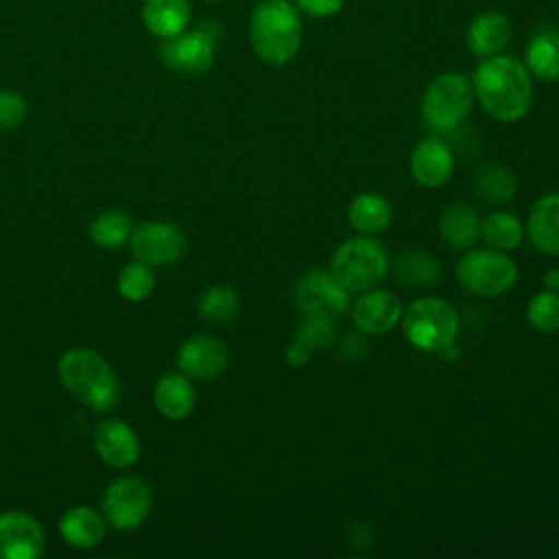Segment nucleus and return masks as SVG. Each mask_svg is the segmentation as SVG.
<instances>
[{
	"label": "nucleus",
	"mask_w": 559,
	"mask_h": 559,
	"mask_svg": "<svg viewBox=\"0 0 559 559\" xmlns=\"http://www.w3.org/2000/svg\"><path fill=\"white\" fill-rule=\"evenodd\" d=\"M472 87L483 109L502 122H515L524 118L533 103L531 74L513 57H487L476 68Z\"/></svg>",
	"instance_id": "nucleus-1"
},
{
	"label": "nucleus",
	"mask_w": 559,
	"mask_h": 559,
	"mask_svg": "<svg viewBox=\"0 0 559 559\" xmlns=\"http://www.w3.org/2000/svg\"><path fill=\"white\" fill-rule=\"evenodd\" d=\"M249 39L255 55L271 63H288L301 44V20L288 0H262L249 20Z\"/></svg>",
	"instance_id": "nucleus-2"
},
{
	"label": "nucleus",
	"mask_w": 559,
	"mask_h": 559,
	"mask_svg": "<svg viewBox=\"0 0 559 559\" xmlns=\"http://www.w3.org/2000/svg\"><path fill=\"white\" fill-rule=\"evenodd\" d=\"M59 378L66 391L92 411H109L120 397V382L111 365L85 347L68 349L61 356Z\"/></svg>",
	"instance_id": "nucleus-3"
},
{
	"label": "nucleus",
	"mask_w": 559,
	"mask_h": 559,
	"mask_svg": "<svg viewBox=\"0 0 559 559\" xmlns=\"http://www.w3.org/2000/svg\"><path fill=\"white\" fill-rule=\"evenodd\" d=\"M330 271L349 293H365L386 277L389 255L376 238L354 236L336 247Z\"/></svg>",
	"instance_id": "nucleus-4"
},
{
	"label": "nucleus",
	"mask_w": 559,
	"mask_h": 559,
	"mask_svg": "<svg viewBox=\"0 0 559 559\" xmlns=\"http://www.w3.org/2000/svg\"><path fill=\"white\" fill-rule=\"evenodd\" d=\"M402 328L406 341L421 352H445L459 334L456 310L437 297L415 299L402 312Z\"/></svg>",
	"instance_id": "nucleus-5"
},
{
	"label": "nucleus",
	"mask_w": 559,
	"mask_h": 559,
	"mask_svg": "<svg viewBox=\"0 0 559 559\" xmlns=\"http://www.w3.org/2000/svg\"><path fill=\"white\" fill-rule=\"evenodd\" d=\"M472 83L456 72L439 74L421 96V120L435 131H454L469 114Z\"/></svg>",
	"instance_id": "nucleus-6"
},
{
	"label": "nucleus",
	"mask_w": 559,
	"mask_h": 559,
	"mask_svg": "<svg viewBox=\"0 0 559 559\" xmlns=\"http://www.w3.org/2000/svg\"><path fill=\"white\" fill-rule=\"evenodd\" d=\"M459 284L478 297H496L507 293L518 280L515 262L493 247L472 249L456 264Z\"/></svg>",
	"instance_id": "nucleus-7"
},
{
	"label": "nucleus",
	"mask_w": 559,
	"mask_h": 559,
	"mask_svg": "<svg viewBox=\"0 0 559 559\" xmlns=\"http://www.w3.org/2000/svg\"><path fill=\"white\" fill-rule=\"evenodd\" d=\"M293 299L304 314L336 319L349 306V290L332 275V271L314 269L297 280Z\"/></svg>",
	"instance_id": "nucleus-8"
},
{
	"label": "nucleus",
	"mask_w": 559,
	"mask_h": 559,
	"mask_svg": "<svg viewBox=\"0 0 559 559\" xmlns=\"http://www.w3.org/2000/svg\"><path fill=\"white\" fill-rule=\"evenodd\" d=\"M151 509V489L138 476L114 480L103 496L105 520L118 531H131L144 522Z\"/></svg>",
	"instance_id": "nucleus-9"
},
{
	"label": "nucleus",
	"mask_w": 559,
	"mask_h": 559,
	"mask_svg": "<svg viewBox=\"0 0 559 559\" xmlns=\"http://www.w3.org/2000/svg\"><path fill=\"white\" fill-rule=\"evenodd\" d=\"M129 245L135 260L146 262L151 266L177 262L188 247L183 231L166 221L142 223L131 231Z\"/></svg>",
	"instance_id": "nucleus-10"
},
{
	"label": "nucleus",
	"mask_w": 559,
	"mask_h": 559,
	"mask_svg": "<svg viewBox=\"0 0 559 559\" xmlns=\"http://www.w3.org/2000/svg\"><path fill=\"white\" fill-rule=\"evenodd\" d=\"M214 33L205 26L183 31L162 44V61L181 74H203L214 59Z\"/></svg>",
	"instance_id": "nucleus-11"
},
{
	"label": "nucleus",
	"mask_w": 559,
	"mask_h": 559,
	"mask_svg": "<svg viewBox=\"0 0 559 559\" xmlns=\"http://www.w3.org/2000/svg\"><path fill=\"white\" fill-rule=\"evenodd\" d=\"M44 550L41 524L24 511L0 513V559H37Z\"/></svg>",
	"instance_id": "nucleus-12"
},
{
	"label": "nucleus",
	"mask_w": 559,
	"mask_h": 559,
	"mask_svg": "<svg viewBox=\"0 0 559 559\" xmlns=\"http://www.w3.org/2000/svg\"><path fill=\"white\" fill-rule=\"evenodd\" d=\"M229 362L227 345L214 336H192L177 352L181 373L194 380L218 378Z\"/></svg>",
	"instance_id": "nucleus-13"
},
{
	"label": "nucleus",
	"mask_w": 559,
	"mask_h": 559,
	"mask_svg": "<svg viewBox=\"0 0 559 559\" xmlns=\"http://www.w3.org/2000/svg\"><path fill=\"white\" fill-rule=\"evenodd\" d=\"M352 317L360 332L384 334L402 319V304L391 290L371 288L358 297Z\"/></svg>",
	"instance_id": "nucleus-14"
},
{
	"label": "nucleus",
	"mask_w": 559,
	"mask_h": 559,
	"mask_svg": "<svg viewBox=\"0 0 559 559\" xmlns=\"http://www.w3.org/2000/svg\"><path fill=\"white\" fill-rule=\"evenodd\" d=\"M94 448L100 461L111 467H129L140 459L138 435L120 419H105L96 426Z\"/></svg>",
	"instance_id": "nucleus-15"
},
{
	"label": "nucleus",
	"mask_w": 559,
	"mask_h": 559,
	"mask_svg": "<svg viewBox=\"0 0 559 559\" xmlns=\"http://www.w3.org/2000/svg\"><path fill=\"white\" fill-rule=\"evenodd\" d=\"M454 168L452 151L445 142L437 138L421 140L411 155V175L424 188L443 186Z\"/></svg>",
	"instance_id": "nucleus-16"
},
{
	"label": "nucleus",
	"mask_w": 559,
	"mask_h": 559,
	"mask_svg": "<svg viewBox=\"0 0 559 559\" xmlns=\"http://www.w3.org/2000/svg\"><path fill=\"white\" fill-rule=\"evenodd\" d=\"M190 17L192 11L188 0H142L140 4V20L144 28L162 41L183 33Z\"/></svg>",
	"instance_id": "nucleus-17"
},
{
	"label": "nucleus",
	"mask_w": 559,
	"mask_h": 559,
	"mask_svg": "<svg viewBox=\"0 0 559 559\" xmlns=\"http://www.w3.org/2000/svg\"><path fill=\"white\" fill-rule=\"evenodd\" d=\"M524 231L535 249L559 255V192L544 194L531 207Z\"/></svg>",
	"instance_id": "nucleus-18"
},
{
	"label": "nucleus",
	"mask_w": 559,
	"mask_h": 559,
	"mask_svg": "<svg viewBox=\"0 0 559 559\" xmlns=\"http://www.w3.org/2000/svg\"><path fill=\"white\" fill-rule=\"evenodd\" d=\"M439 236L450 249H472L480 238V216L467 203H450L439 216Z\"/></svg>",
	"instance_id": "nucleus-19"
},
{
	"label": "nucleus",
	"mask_w": 559,
	"mask_h": 559,
	"mask_svg": "<svg viewBox=\"0 0 559 559\" xmlns=\"http://www.w3.org/2000/svg\"><path fill=\"white\" fill-rule=\"evenodd\" d=\"M155 408L168 419H183L192 413L197 393L186 373H164L153 389Z\"/></svg>",
	"instance_id": "nucleus-20"
},
{
	"label": "nucleus",
	"mask_w": 559,
	"mask_h": 559,
	"mask_svg": "<svg viewBox=\"0 0 559 559\" xmlns=\"http://www.w3.org/2000/svg\"><path fill=\"white\" fill-rule=\"evenodd\" d=\"M61 537L74 548H94L105 535V520L90 507H72L59 520Z\"/></svg>",
	"instance_id": "nucleus-21"
},
{
	"label": "nucleus",
	"mask_w": 559,
	"mask_h": 559,
	"mask_svg": "<svg viewBox=\"0 0 559 559\" xmlns=\"http://www.w3.org/2000/svg\"><path fill=\"white\" fill-rule=\"evenodd\" d=\"M393 210L391 203L376 192H362L352 199L347 207L349 225L365 236H376L391 225Z\"/></svg>",
	"instance_id": "nucleus-22"
},
{
	"label": "nucleus",
	"mask_w": 559,
	"mask_h": 559,
	"mask_svg": "<svg viewBox=\"0 0 559 559\" xmlns=\"http://www.w3.org/2000/svg\"><path fill=\"white\" fill-rule=\"evenodd\" d=\"M509 37H511L509 20L498 11H489L478 15L469 24L467 46L478 57H491L507 46Z\"/></svg>",
	"instance_id": "nucleus-23"
},
{
	"label": "nucleus",
	"mask_w": 559,
	"mask_h": 559,
	"mask_svg": "<svg viewBox=\"0 0 559 559\" xmlns=\"http://www.w3.org/2000/svg\"><path fill=\"white\" fill-rule=\"evenodd\" d=\"M472 186H474V192L483 201L496 205V203L509 201L515 194L518 179H515V175L507 166L487 162V164H483V166H478L474 170Z\"/></svg>",
	"instance_id": "nucleus-24"
},
{
	"label": "nucleus",
	"mask_w": 559,
	"mask_h": 559,
	"mask_svg": "<svg viewBox=\"0 0 559 559\" xmlns=\"http://www.w3.org/2000/svg\"><path fill=\"white\" fill-rule=\"evenodd\" d=\"M441 266L426 251H406L395 260V277L406 288H430L439 282Z\"/></svg>",
	"instance_id": "nucleus-25"
},
{
	"label": "nucleus",
	"mask_w": 559,
	"mask_h": 559,
	"mask_svg": "<svg viewBox=\"0 0 559 559\" xmlns=\"http://www.w3.org/2000/svg\"><path fill=\"white\" fill-rule=\"evenodd\" d=\"M528 70L546 81L559 79V35L550 28H539L526 48Z\"/></svg>",
	"instance_id": "nucleus-26"
},
{
	"label": "nucleus",
	"mask_w": 559,
	"mask_h": 559,
	"mask_svg": "<svg viewBox=\"0 0 559 559\" xmlns=\"http://www.w3.org/2000/svg\"><path fill=\"white\" fill-rule=\"evenodd\" d=\"M480 238L498 251H511L520 247L524 238V225L515 214L491 212L480 221Z\"/></svg>",
	"instance_id": "nucleus-27"
},
{
	"label": "nucleus",
	"mask_w": 559,
	"mask_h": 559,
	"mask_svg": "<svg viewBox=\"0 0 559 559\" xmlns=\"http://www.w3.org/2000/svg\"><path fill=\"white\" fill-rule=\"evenodd\" d=\"M131 231V216L122 210H105L90 225L92 240L103 249H118L124 240H129Z\"/></svg>",
	"instance_id": "nucleus-28"
},
{
	"label": "nucleus",
	"mask_w": 559,
	"mask_h": 559,
	"mask_svg": "<svg viewBox=\"0 0 559 559\" xmlns=\"http://www.w3.org/2000/svg\"><path fill=\"white\" fill-rule=\"evenodd\" d=\"M240 310V299L229 286H212L199 299V314L210 323H229Z\"/></svg>",
	"instance_id": "nucleus-29"
},
{
	"label": "nucleus",
	"mask_w": 559,
	"mask_h": 559,
	"mask_svg": "<svg viewBox=\"0 0 559 559\" xmlns=\"http://www.w3.org/2000/svg\"><path fill=\"white\" fill-rule=\"evenodd\" d=\"M336 338V325L332 317L321 314H304L301 323L295 332V343H299L310 356L314 352L328 349Z\"/></svg>",
	"instance_id": "nucleus-30"
},
{
	"label": "nucleus",
	"mask_w": 559,
	"mask_h": 559,
	"mask_svg": "<svg viewBox=\"0 0 559 559\" xmlns=\"http://www.w3.org/2000/svg\"><path fill=\"white\" fill-rule=\"evenodd\" d=\"M155 288V275L151 264L146 262H129L118 273V293L129 301H142L146 299Z\"/></svg>",
	"instance_id": "nucleus-31"
},
{
	"label": "nucleus",
	"mask_w": 559,
	"mask_h": 559,
	"mask_svg": "<svg viewBox=\"0 0 559 559\" xmlns=\"http://www.w3.org/2000/svg\"><path fill=\"white\" fill-rule=\"evenodd\" d=\"M526 319L535 330L544 334L557 332L559 330V293L550 288L537 293L526 306Z\"/></svg>",
	"instance_id": "nucleus-32"
},
{
	"label": "nucleus",
	"mask_w": 559,
	"mask_h": 559,
	"mask_svg": "<svg viewBox=\"0 0 559 559\" xmlns=\"http://www.w3.org/2000/svg\"><path fill=\"white\" fill-rule=\"evenodd\" d=\"M26 116L24 98L13 90H0V131H11L22 124Z\"/></svg>",
	"instance_id": "nucleus-33"
},
{
	"label": "nucleus",
	"mask_w": 559,
	"mask_h": 559,
	"mask_svg": "<svg viewBox=\"0 0 559 559\" xmlns=\"http://www.w3.org/2000/svg\"><path fill=\"white\" fill-rule=\"evenodd\" d=\"M345 0H297L299 9H304L306 13L314 15V17H328L334 15L336 11H341Z\"/></svg>",
	"instance_id": "nucleus-34"
},
{
	"label": "nucleus",
	"mask_w": 559,
	"mask_h": 559,
	"mask_svg": "<svg viewBox=\"0 0 559 559\" xmlns=\"http://www.w3.org/2000/svg\"><path fill=\"white\" fill-rule=\"evenodd\" d=\"M546 286L555 293H559V269H552L546 273Z\"/></svg>",
	"instance_id": "nucleus-35"
},
{
	"label": "nucleus",
	"mask_w": 559,
	"mask_h": 559,
	"mask_svg": "<svg viewBox=\"0 0 559 559\" xmlns=\"http://www.w3.org/2000/svg\"><path fill=\"white\" fill-rule=\"evenodd\" d=\"M205 2H218V0H205Z\"/></svg>",
	"instance_id": "nucleus-36"
}]
</instances>
